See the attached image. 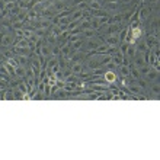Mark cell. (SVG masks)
Masks as SVG:
<instances>
[{
	"label": "cell",
	"mask_w": 160,
	"mask_h": 160,
	"mask_svg": "<svg viewBox=\"0 0 160 160\" xmlns=\"http://www.w3.org/2000/svg\"><path fill=\"white\" fill-rule=\"evenodd\" d=\"M135 48H137L138 52H146V51H148V47H147V44H146V41H144V38H138L135 41Z\"/></svg>",
	"instance_id": "7c38bea8"
},
{
	"label": "cell",
	"mask_w": 160,
	"mask_h": 160,
	"mask_svg": "<svg viewBox=\"0 0 160 160\" xmlns=\"http://www.w3.org/2000/svg\"><path fill=\"white\" fill-rule=\"evenodd\" d=\"M98 32L95 29H92V28H89V29H84L82 31V38L83 39H89V38H93V37H96Z\"/></svg>",
	"instance_id": "2e32d148"
},
{
	"label": "cell",
	"mask_w": 160,
	"mask_h": 160,
	"mask_svg": "<svg viewBox=\"0 0 160 160\" xmlns=\"http://www.w3.org/2000/svg\"><path fill=\"white\" fill-rule=\"evenodd\" d=\"M60 45V51H61V58H67L70 52H72V42L70 41H66V42H61L58 44Z\"/></svg>",
	"instance_id": "5b68a950"
},
{
	"label": "cell",
	"mask_w": 160,
	"mask_h": 160,
	"mask_svg": "<svg viewBox=\"0 0 160 160\" xmlns=\"http://www.w3.org/2000/svg\"><path fill=\"white\" fill-rule=\"evenodd\" d=\"M25 68L23 66H19L18 64L16 67H15V74H16L18 79H25Z\"/></svg>",
	"instance_id": "d6986e66"
},
{
	"label": "cell",
	"mask_w": 160,
	"mask_h": 160,
	"mask_svg": "<svg viewBox=\"0 0 160 160\" xmlns=\"http://www.w3.org/2000/svg\"><path fill=\"white\" fill-rule=\"evenodd\" d=\"M131 64L135 66L137 68L146 66V64H147V61H146V52H138V51H137L134 55V58L131 60Z\"/></svg>",
	"instance_id": "7a4b0ae2"
},
{
	"label": "cell",
	"mask_w": 160,
	"mask_h": 160,
	"mask_svg": "<svg viewBox=\"0 0 160 160\" xmlns=\"http://www.w3.org/2000/svg\"><path fill=\"white\" fill-rule=\"evenodd\" d=\"M89 9L90 10H99V9H103V6L99 0H89Z\"/></svg>",
	"instance_id": "ac0fdd59"
},
{
	"label": "cell",
	"mask_w": 160,
	"mask_h": 160,
	"mask_svg": "<svg viewBox=\"0 0 160 160\" xmlns=\"http://www.w3.org/2000/svg\"><path fill=\"white\" fill-rule=\"evenodd\" d=\"M103 79L106 80V83L108 84H112V83H118V73L114 72V70H106L105 74H103Z\"/></svg>",
	"instance_id": "277c9868"
},
{
	"label": "cell",
	"mask_w": 160,
	"mask_h": 160,
	"mask_svg": "<svg viewBox=\"0 0 160 160\" xmlns=\"http://www.w3.org/2000/svg\"><path fill=\"white\" fill-rule=\"evenodd\" d=\"M150 66H148V64H146V66H143V67H140L138 68V72H140V74H141V77H144L146 76V74H147L148 73V70H150Z\"/></svg>",
	"instance_id": "484cf974"
},
{
	"label": "cell",
	"mask_w": 160,
	"mask_h": 160,
	"mask_svg": "<svg viewBox=\"0 0 160 160\" xmlns=\"http://www.w3.org/2000/svg\"><path fill=\"white\" fill-rule=\"evenodd\" d=\"M112 63L118 67V66H121V64H124V54H122L121 51H115L114 54H112Z\"/></svg>",
	"instance_id": "30bf717a"
},
{
	"label": "cell",
	"mask_w": 160,
	"mask_h": 160,
	"mask_svg": "<svg viewBox=\"0 0 160 160\" xmlns=\"http://www.w3.org/2000/svg\"><path fill=\"white\" fill-rule=\"evenodd\" d=\"M13 89V93H15V99H23V93L19 90L18 88H12Z\"/></svg>",
	"instance_id": "4316f807"
},
{
	"label": "cell",
	"mask_w": 160,
	"mask_h": 160,
	"mask_svg": "<svg viewBox=\"0 0 160 160\" xmlns=\"http://www.w3.org/2000/svg\"><path fill=\"white\" fill-rule=\"evenodd\" d=\"M39 55H44V57H51V45L44 39V42L41 44V48H39Z\"/></svg>",
	"instance_id": "ba28073f"
},
{
	"label": "cell",
	"mask_w": 160,
	"mask_h": 160,
	"mask_svg": "<svg viewBox=\"0 0 160 160\" xmlns=\"http://www.w3.org/2000/svg\"><path fill=\"white\" fill-rule=\"evenodd\" d=\"M160 77V72H159V68H154L152 67L150 70H148V73L144 76V79H146V82L147 83H152V82H157Z\"/></svg>",
	"instance_id": "3957f363"
},
{
	"label": "cell",
	"mask_w": 160,
	"mask_h": 160,
	"mask_svg": "<svg viewBox=\"0 0 160 160\" xmlns=\"http://www.w3.org/2000/svg\"><path fill=\"white\" fill-rule=\"evenodd\" d=\"M16 6L19 9H29V0H18Z\"/></svg>",
	"instance_id": "cb8c5ba5"
},
{
	"label": "cell",
	"mask_w": 160,
	"mask_h": 160,
	"mask_svg": "<svg viewBox=\"0 0 160 160\" xmlns=\"http://www.w3.org/2000/svg\"><path fill=\"white\" fill-rule=\"evenodd\" d=\"M15 60L18 61V64H19V66H23V67H26L31 58H29V57H25V55H16V54H15Z\"/></svg>",
	"instance_id": "e0dca14e"
},
{
	"label": "cell",
	"mask_w": 160,
	"mask_h": 160,
	"mask_svg": "<svg viewBox=\"0 0 160 160\" xmlns=\"http://www.w3.org/2000/svg\"><path fill=\"white\" fill-rule=\"evenodd\" d=\"M105 44H108L109 47H118L119 45V38H118V34H114V35H106L103 38Z\"/></svg>",
	"instance_id": "52a82bcc"
},
{
	"label": "cell",
	"mask_w": 160,
	"mask_h": 160,
	"mask_svg": "<svg viewBox=\"0 0 160 160\" xmlns=\"http://www.w3.org/2000/svg\"><path fill=\"white\" fill-rule=\"evenodd\" d=\"M51 93H52V86H51V84H48V83H45V88H44V93H42V95H44V99H45V98H50Z\"/></svg>",
	"instance_id": "603a6c76"
},
{
	"label": "cell",
	"mask_w": 160,
	"mask_h": 160,
	"mask_svg": "<svg viewBox=\"0 0 160 160\" xmlns=\"http://www.w3.org/2000/svg\"><path fill=\"white\" fill-rule=\"evenodd\" d=\"M83 68H84V64L83 63H73L72 66H70V70H72L73 74H79V73L83 72Z\"/></svg>",
	"instance_id": "5bb4252c"
},
{
	"label": "cell",
	"mask_w": 160,
	"mask_h": 160,
	"mask_svg": "<svg viewBox=\"0 0 160 160\" xmlns=\"http://www.w3.org/2000/svg\"><path fill=\"white\" fill-rule=\"evenodd\" d=\"M51 57H61V51H60V45H58V44L51 45Z\"/></svg>",
	"instance_id": "44dd1931"
},
{
	"label": "cell",
	"mask_w": 160,
	"mask_h": 160,
	"mask_svg": "<svg viewBox=\"0 0 160 160\" xmlns=\"http://www.w3.org/2000/svg\"><path fill=\"white\" fill-rule=\"evenodd\" d=\"M64 86H66V80H57L55 82V88L57 89H64Z\"/></svg>",
	"instance_id": "f1b7e54d"
},
{
	"label": "cell",
	"mask_w": 160,
	"mask_h": 160,
	"mask_svg": "<svg viewBox=\"0 0 160 160\" xmlns=\"http://www.w3.org/2000/svg\"><path fill=\"white\" fill-rule=\"evenodd\" d=\"M15 41H16V37H15V34H13V31H8L6 34L3 35V38H2V41H0V45L2 47H13V44H15Z\"/></svg>",
	"instance_id": "6da1fadb"
},
{
	"label": "cell",
	"mask_w": 160,
	"mask_h": 160,
	"mask_svg": "<svg viewBox=\"0 0 160 160\" xmlns=\"http://www.w3.org/2000/svg\"><path fill=\"white\" fill-rule=\"evenodd\" d=\"M13 52L16 55H25V57H31L32 55V50L29 47H10Z\"/></svg>",
	"instance_id": "8992f818"
},
{
	"label": "cell",
	"mask_w": 160,
	"mask_h": 160,
	"mask_svg": "<svg viewBox=\"0 0 160 160\" xmlns=\"http://www.w3.org/2000/svg\"><path fill=\"white\" fill-rule=\"evenodd\" d=\"M132 2L134 0H119V3H122L124 6H130V4H132Z\"/></svg>",
	"instance_id": "f546056e"
},
{
	"label": "cell",
	"mask_w": 160,
	"mask_h": 160,
	"mask_svg": "<svg viewBox=\"0 0 160 160\" xmlns=\"http://www.w3.org/2000/svg\"><path fill=\"white\" fill-rule=\"evenodd\" d=\"M16 38H23V29H12Z\"/></svg>",
	"instance_id": "83f0119b"
},
{
	"label": "cell",
	"mask_w": 160,
	"mask_h": 160,
	"mask_svg": "<svg viewBox=\"0 0 160 160\" xmlns=\"http://www.w3.org/2000/svg\"><path fill=\"white\" fill-rule=\"evenodd\" d=\"M77 89V83H67L66 82V86H64V90L67 93H70V92H73V90H76Z\"/></svg>",
	"instance_id": "d4e9b609"
},
{
	"label": "cell",
	"mask_w": 160,
	"mask_h": 160,
	"mask_svg": "<svg viewBox=\"0 0 160 160\" xmlns=\"http://www.w3.org/2000/svg\"><path fill=\"white\" fill-rule=\"evenodd\" d=\"M77 77H79L80 82H84V83H88L89 80H90V77H92V70H89V68L84 67L83 72L77 74Z\"/></svg>",
	"instance_id": "9c48e42d"
},
{
	"label": "cell",
	"mask_w": 160,
	"mask_h": 160,
	"mask_svg": "<svg viewBox=\"0 0 160 160\" xmlns=\"http://www.w3.org/2000/svg\"><path fill=\"white\" fill-rule=\"evenodd\" d=\"M105 72H106L105 67H98L95 70H92V77H101L105 74Z\"/></svg>",
	"instance_id": "7402d4cb"
},
{
	"label": "cell",
	"mask_w": 160,
	"mask_h": 160,
	"mask_svg": "<svg viewBox=\"0 0 160 160\" xmlns=\"http://www.w3.org/2000/svg\"><path fill=\"white\" fill-rule=\"evenodd\" d=\"M83 45H84V39L80 38L77 41L72 42V50H83Z\"/></svg>",
	"instance_id": "ffe728a7"
},
{
	"label": "cell",
	"mask_w": 160,
	"mask_h": 160,
	"mask_svg": "<svg viewBox=\"0 0 160 160\" xmlns=\"http://www.w3.org/2000/svg\"><path fill=\"white\" fill-rule=\"evenodd\" d=\"M130 77L132 80H135V82H137L138 79H141V74H140L138 68L135 67V66H132L131 63H130Z\"/></svg>",
	"instance_id": "4fadbf2b"
},
{
	"label": "cell",
	"mask_w": 160,
	"mask_h": 160,
	"mask_svg": "<svg viewBox=\"0 0 160 160\" xmlns=\"http://www.w3.org/2000/svg\"><path fill=\"white\" fill-rule=\"evenodd\" d=\"M58 63H60V57H48L44 67H45L47 70H51V68H54L55 66H58Z\"/></svg>",
	"instance_id": "8fae6325"
},
{
	"label": "cell",
	"mask_w": 160,
	"mask_h": 160,
	"mask_svg": "<svg viewBox=\"0 0 160 160\" xmlns=\"http://www.w3.org/2000/svg\"><path fill=\"white\" fill-rule=\"evenodd\" d=\"M19 90H21L23 95H28L29 93V88H28V84H26V82L23 79H19V82H18V86H16Z\"/></svg>",
	"instance_id": "9a60e30c"
}]
</instances>
